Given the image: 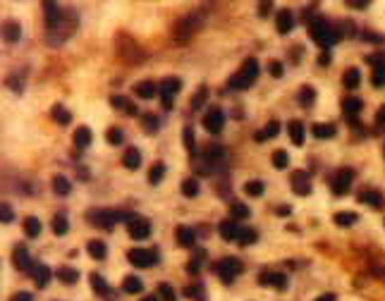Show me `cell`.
<instances>
[{"label": "cell", "instance_id": "obj_1", "mask_svg": "<svg viewBox=\"0 0 385 301\" xmlns=\"http://www.w3.org/2000/svg\"><path fill=\"white\" fill-rule=\"evenodd\" d=\"M309 31H311V39L321 46V48H328V46H332V43L340 41V31L330 24L326 17H316V19H311L309 22Z\"/></svg>", "mask_w": 385, "mask_h": 301}, {"label": "cell", "instance_id": "obj_2", "mask_svg": "<svg viewBox=\"0 0 385 301\" xmlns=\"http://www.w3.org/2000/svg\"><path fill=\"white\" fill-rule=\"evenodd\" d=\"M256 77H259V62H256L254 57H249L247 62L239 67V72L230 79V89H234V91H244V89H249L251 84L256 82Z\"/></svg>", "mask_w": 385, "mask_h": 301}, {"label": "cell", "instance_id": "obj_3", "mask_svg": "<svg viewBox=\"0 0 385 301\" xmlns=\"http://www.w3.org/2000/svg\"><path fill=\"white\" fill-rule=\"evenodd\" d=\"M199 27H201V14L189 12V14H184L182 19H177V24L172 29V36H175L177 41H187V39H192V34Z\"/></svg>", "mask_w": 385, "mask_h": 301}, {"label": "cell", "instance_id": "obj_4", "mask_svg": "<svg viewBox=\"0 0 385 301\" xmlns=\"http://www.w3.org/2000/svg\"><path fill=\"white\" fill-rule=\"evenodd\" d=\"M213 270H216V275H218L222 282H232L234 277L242 273V260L232 258V256L220 258L218 263H213Z\"/></svg>", "mask_w": 385, "mask_h": 301}, {"label": "cell", "instance_id": "obj_5", "mask_svg": "<svg viewBox=\"0 0 385 301\" xmlns=\"http://www.w3.org/2000/svg\"><path fill=\"white\" fill-rule=\"evenodd\" d=\"M352 179H354V170L342 167V170H337V172L332 175L330 187H332V192L337 194V196H342V194H347V189L352 187Z\"/></svg>", "mask_w": 385, "mask_h": 301}, {"label": "cell", "instance_id": "obj_6", "mask_svg": "<svg viewBox=\"0 0 385 301\" xmlns=\"http://www.w3.org/2000/svg\"><path fill=\"white\" fill-rule=\"evenodd\" d=\"M127 258H129L132 265H137V268H151L153 263L158 260V253L151 251V249H132L127 253Z\"/></svg>", "mask_w": 385, "mask_h": 301}, {"label": "cell", "instance_id": "obj_7", "mask_svg": "<svg viewBox=\"0 0 385 301\" xmlns=\"http://www.w3.org/2000/svg\"><path fill=\"white\" fill-rule=\"evenodd\" d=\"M222 124H225V115H222V110L220 108H211L206 112V117H204V127H206L211 134H218L222 132Z\"/></svg>", "mask_w": 385, "mask_h": 301}, {"label": "cell", "instance_id": "obj_8", "mask_svg": "<svg viewBox=\"0 0 385 301\" xmlns=\"http://www.w3.org/2000/svg\"><path fill=\"white\" fill-rule=\"evenodd\" d=\"M149 234H151V222L146 218H134L129 222V237L132 239L141 242V239H149Z\"/></svg>", "mask_w": 385, "mask_h": 301}, {"label": "cell", "instance_id": "obj_9", "mask_svg": "<svg viewBox=\"0 0 385 301\" xmlns=\"http://www.w3.org/2000/svg\"><path fill=\"white\" fill-rule=\"evenodd\" d=\"M289 182H292V189L299 194V196H306V194L311 192V179H309V175L304 170H294Z\"/></svg>", "mask_w": 385, "mask_h": 301}, {"label": "cell", "instance_id": "obj_10", "mask_svg": "<svg viewBox=\"0 0 385 301\" xmlns=\"http://www.w3.org/2000/svg\"><path fill=\"white\" fill-rule=\"evenodd\" d=\"M91 222L98 225V227H103V230H110V227L117 222V215H115V210L101 208V210H94V213H91Z\"/></svg>", "mask_w": 385, "mask_h": 301}, {"label": "cell", "instance_id": "obj_11", "mask_svg": "<svg viewBox=\"0 0 385 301\" xmlns=\"http://www.w3.org/2000/svg\"><path fill=\"white\" fill-rule=\"evenodd\" d=\"M244 227H239V222L237 220H225V222H220V237L225 239V242H237L239 239V234H242Z\"/></svg>", "mask_w": 385, "mask_h": 301}, {"label": "cell", "instance_id": "obj_12", "mask_svg": "<svg viewBox=\"0 0 385 301\" xmlns=\"http://www.w3.org/2000/svg\"><path fill=\"white\" fill-rule=\"evenodd\" d=\"M275 27L280 34H289L292 29H294V17L289 12L287 7H282V10H277V17H275Z\"/></svg>", "mask_w": 385, "mask_h": 301}, {"label": "cell", "instance_id": "obj_13", "mask_svg": "<svg viewBox=\"0 0 385 301\" xmlns=\"http://www.w3.org/2000/svg\"><path fill=\"white\" fill-rule=\"evenodd\" d=\"M261 285H268V287H275V289H285L287 287V275L282 273H263L259 277Z\"/></svg>", "mask_w": 385, "mask_h": 301}, {"label": "cell", "instance_id": "obj_14", "mask_svg": "<svg viewBox=\"0 0 385 301\" xmlns=\"http://www.w3.org/2000/svg\"><path fill=\"white\" fill-rule=\"evenodd\" d=\"M12 260H14V265L19 268V270H34V263H31V258H29V251L24 247H17L14 249V256H12Z\"/></svg>", "mask_w": 385, "mask_h": 301}, {"label": "cell", "instance_id": "obj_15", "mask_svg": "<svg viewBox=\"0 0 385 301\" xmlns=\"http://www.w3.org/2000/svg\"><path fill=\"white\" fill-rule=\"evenodd\" d=\"M179 89H182V79H177V77H167V79L158 86V91H161L163 98H172Z\"/></svg>", "mask_w": 385, "mask_h": 301}, {"label": "cell", "instance_id": "obj_16", "mask_svg": "<svg viewBox=\"0 0 385 301\" xmlns=\"http://www.w3.org/2000/svg\"><path fill=\"white\" fill-rule=\"evenodd\" d=\"M2 36H5V41L7 43H14L22 39V27L14 22V19H7L5 24H2Z\"/></svg>", "mask_w": 385, "mask_h": 301}, {"label": "cell", "instance_id": "obj_17", "mask_svg": "<svg viewBox=\"0 0 385 301\" xmlns=\"http://www.w3.org/2000/svg\"><path fill=\"white\" fill-rule=\"evenodd\" d=\"M31 275H34V282H36L39 287H46V285L51 282V268L43 265V263H36L34 270H31Z\"/></svg>", "mask_w": 385, "mask_h": 301}, {"label": "cell", "instance_id": "obj_18", "mask_svg": "<svg viewBox=\"0 0 385 301\" xmlns=\"http://www.w3.org/2000/svg\"><path fill=\"white\" fill-rule=\"evenodd\" d=\"M287 132H289V139H292V144L294 146H302L304 144V124L299 122V120H292V122L287 124Z\"/></svg>", "mask_w": 385, "mask_h": 301}, {"label": "cell", "instance_id": "obj_19", "mask_svg": "<svg viewBox=\"0 0 385 301\" xmlns=\"http://www.w3.org/2000/svg\"><path fill=\"white\" fill-rule=\"evenodd\" d=\"M359 201H361V203L373 205V208H381V205L385 203L383 196H381V192H373V189H364V192L359 194Z\"/></svg>", "mask_w": 385, "mask_h": 301}, {"label": "cell", "instance_id": "obj_20", "mask_svg": "<svg viewBox=\"0 0 385 301\" xmlns=\"http://www.w3.org/2000/svg\"><path fill=\"white\" fill-rule=\"evenodd\" d=\"M177 242L182 247H194V242H196V232H194L192 227H187V225H179L177 227Z\"/></svg>", "mask_w": 385, "mask_h": 301}, {"label": "cell", "instance_id": "obj_21", "mask_svg": "<svg viewBox=\"0 0 385 301\" xmlns=\"http://www.w3.org/2000/svg\"><path fill=\"white\" fill-rule=\"evenodd\" d=\"M122 165L124 167H129V170H137L139 165H141V153H139V149H127L124 150Z\"/></svg>", "mask_w": 385, "mask_h": 301}, {"label": "cell", "instance_id": "obj_22", "mask_svg": "<svg viewBox=\"0 0 385 301\" xmlns=\"http://www.w3.org/2000/svg\"><path fill=\"white\" fill-rule=\"evenodd\" d=\"M156 91H158V86L153 82H139L137 86H134V94H137L139 98H146V100L156 96Z\"/></svg>", "mask_w": 385, "mask_h": 301}, {"label": "cell", "instance_id": "obj_23", "mask_svg": "<svg viewBox=\"0 0 385 301\" xmlns=\"http://www.w3.org/2000/svg\"><path fill=\"white\" fill-rule=\"evenodd\" d=\"M89 253H91V258H96V260H103L106 258V253H108V247L101 242V239H91L89 242Z\"/></svg>", "mask_w": 385, "mask_h": 301}, {"label": "cell", "instance_id": "obj_24", "mask_svg": "<svg viewBox=\"0 0 385 301\" xmlns=\"http://www.w3.org/2000/svg\"><path fill=\"white\" fill-rule=\"evenodd\" d=\"M122 289L127 292V294H139V292L144 289V282L139 280L137 275H127L124 282H122Z\"/></svg>", "mask_w": 385, "mask_h": 301}, {"label": "cell", "instance_id": "obj_25", "mask_svg": "<svg viewBox=\"0 0 385 301\" xmlns=\"http://www.w3.org/2000/svg\"><path fill=\"white\" fill-rule=\"evenodd\" d=\"M74 144H77L79 149H86V146L91 144V129H89V127H79V129L74 132Z\"/></svg>", "mask_w": 385, "mask_h": 301}, {"label": "cell", "instance_id": "obj_26", "mask_svg": "<svg viewBox=\"0 0 385 301\" xmlns=\"http://www.w3.org/2000/svg\"><path fill=\"white\" fill-rule=\"evenodd\" d=\"M57 280L65 282V285H74V282H79V273L74 268H60L57 270Z\"/></svg>", "mask_w": 385, "mask_h": 301}, {"label": "cell", "instance_id": "obj_27", "mask_svg": "<svg viewBox=\"0 0 385 301\" xmlns=\"http://www.w3.org/2000/svg\"><path fill=\"white\" fill-rule=\"evenodd\" d=\"M361 108H364V103L359 100V98H344L342 103V110L349 115V117H354V115H359L361 112Z\"/></svg>", "mask_w": 385, "mask_h": 301}, {"label": "cell", "instance_id": "obj_28", "mask_svg": "<svg viewBox=\"0 0 385 301\" xmlns=\"http://www.w3.org/2000/svg\"><path fill=\"white\" fill-rule=\"evenodd\" d=\"M342 82H344L347 89H357L359 84H361V74H359V69L357 67L347 69V72H344V77H342Z\"/></svg>", "mask_w": 385, "mask_h": 301}, {"label": "cell", "instance_id": "obj_29", "mask_svg": "<svg viewBox=\"0 0 385 301\" xmlns=\"http://www.w3.org/2000/svg\"><path fill=\"white\" fill-rule=\"evenodd\" d=\"M311 132H314L316 139H332L335 137V127H332V124H314Z\"/></svg>", "mask_w": 385, "mask_h": 301}, {"label": "cell", "instance_id": "obj_30", "mask_svg": "<svg viewBox=\"0 0 385 301\" xmlns=\"http://www.w3.org/2000/svg\"><path fill=\"white\" fill-rule=\"evenodd\" d=\"M24 232H27V237H39V234H41V220L29 215V218L24 220Z\"/></svg>", "mask_w": 385, "mask_h": 301}, {"label": "cell", "instance_id": "obj_31", "mask_svg": "<svg viewBox=\"0 0 385 301\" xmlns=\"http://www.w3.org/2000/svg\"><path fill=\"white\" fill-rule=\"evenodd\" d=\"M110 103L115 105V108H120V110H124V112H129V115H137V105H132L129 100L124 96H112L110 98Z\"/></svg>", "mask_w": 385, "mask_h": 301}, {"label": "cell", "instance_id": "obj_32", "mask_svg": "<svg viewBox=\"0 0 385 301\" xmlns=\"http://www.w3.org/2000/svg\"><path fill=\"white\" fill-rule=\"evenodd\" d=\"M53 189H55V194H60V196H67L69 189H72V184H69V179H67V177L57 175V177L53 179Z\"/></svg>", "mask_w": 385, "mask_h": 301}, {"label": "cell", "instance_id": "obj_33", "mask_svg": "<svg viewBox=\"0 0 385 301\" xmlns=\"http://www.w3.org/2000/svg\"><path fill=\"white\" fill-rule=\"evenodd\" d=\"M277 132H280V124L275 122H268L266 124V129H263V132H259V134H256V141H266V139H273V137H277Z\"/></svg>", "mask_w": 385, "mask_h": 301}, {"label": "cell", "instance_id": "obj_34", "mask_svg": "<svg viewBox=\"0 0 385 301\" xmlns=\"http://www.w3.org/2000/svg\"><path fill=\"white\" fill-rule=\"evenodd\" d=\"M53 120L60 124H69L72 122V115H69L67 108H62V105H55L53 108Z\"/></svg>", "mask_w": 385, "mask_h": 301}, {"label": "cell", "instance_id": "obj_35", "mask_svg": "<svg viewBox=\"0 0 385 301\" xmlns=\"http://www.w3.org/2000/svg\"><path fill=\"white\" fill-rule=\"evenodd\" d=\"M89 280H91V287L96 289L98 294H103V297L108 294V282H106V280H103V277H101L98 273H91V277H89Z\"/></svg>", "mask_w": 385, "mask_h": 301}, {"label": "cell", "instance_id": "obj_36", "mask_svg": "<svg viewBox=\"0 0 385 301\" xmlns=\"http://www.w3.org/2000/svg\"><path fill=\"white\" fill-rule=\"evenodd\" d=\"M182 194H184V196H189V199H194V196L199 194V182H196L194 177L184 179V182H182Z\"/></svg>", "mask_w": 385, "mask_h": 301}, {"label": "cell", "instance_id": "obj_37", "mask_svg": "<svg viewBox=\"0 0 385 301\" xmlns=\"http://www.w3.org/2000/svg\"><path fill=\"white\" fill-rule=\"evenodd\" d=\"M299 100H302V105H304V108L314 105V100H316V91H314L311 86H304L302 91H299Z\"/></svg>", "mask_w": 385, "mask_h": 301}, {"label": "cell", "instance_id": "obj_38", "mask_svg": "<svg viewBox=\"0 0 385 301\" xmlns=\"http://www.w3.org/2000/svg\"><path fill=\"white\" fill-rule=\"evenodd\" d=\"M69 225H67V218L65 215H55L53 218V232L57 234V237H62V234H67Z\"/></svg>", "mask_w": 385, "mask_h": 301}, {"label": "cell", "instance_id": "obj_39", "mask_svg": "<svg viewBox=\"0 0 385 301\" xmlns=\"http://www.w3.org/2000/svg\"><path fill=\"white\" fill-rule=\"evenodd\" d=\"M256 239H259V232H256V230H249V227H244V230H242V234H239V239H237V242H239L242 247H249V244H254Z\"/></svg>", "mask_w": 385, "mask_h": 301}, {"label": "cell", "instance_id": "obj_40", "mask_svg": "<svg viewBox=\"0 0 385 301\" xmlns=\"http://www.w3.org/2000/svg\"><path fill=\"white\" fill-rule=\"evenodd\" d=\"M273 165L277 167V170H285V167L289 165V155H287V153H285L282 149H277V150L273 153Z\"/></svg>", "mask_w": 385, "mask_h": 301}, {"label": "cell", "instance_id": "obj_41", "mask_svg": "<svg viewBox=\"0 0 385 301\" xmlns=\"http://www.w3.org/2000/svg\"><path fill=\"white\" fill-rule=\"evenodd\" d=\"M244 194H247V196H261L263 194V182H259V179L247 182V184H244Z\"/></svg>", "mask_w": 385, "mask_h": 301}, {"label": "cell", "instance_id": "obj_42", "mask_svg": "<svg viewBox=\"0 0 385 301\" xmlns=\"http://www.w3.org/2000/svg\"><path fill=\"white\" fill-rule=\"evenodd\" d=\"M158 294H161V299L163 301H175L177 299V294H175L172 285H167V282H161V285H158Z\"/></svg>", "mask_w": 385, "mask_h": 301}, {"label": "cell", "instance_id": "obj_43", "mask_svg": "<svg viewBox=\"0 0 385 301\" xmlns=\"http://www.w3.org/2000/svg\"><path fill=\"white\" fill-rule=\"evenodd\" d=\"M354 222H357V213H337L335 215V225H340V227H349Z\"/></svg>", "mask_w": 385, "mask_h": 301}, {"label": "cell", "instance_id": "obj_44", "mask_svg": "<svg viewBox=\"0 0 385 301\" xmlns=\"http://www.w3.org/2000/svg\"><path fill=\"white\" fill-rule=\"evenodd\" d=\"M163 175H165V165L163 163H156L151 167V172H149V182H151V184H158V182L163 179Z\"/></svg>", "mask_w": 385, "mask_h": 301}, {"label": "cell", "instance_id": "obj_45", "mask_svg": "<svg viewBox=\"0 0 385 301\" xmlns=\"http://www.w3.org/2000/svg\"><path fill=\"white\" fill-rule=\"evenodd\" d=\"M158 127H161V122H158V117H156L153 112H146V115H144V129H146L149 134H153V132H156Z\"/></svg>", "mask_w": 385, "mask_h": 301}, {"label": "cell", "instance_id": "obj_46", "mask_svg": "<svg viewBox=\"0 0 385 301\" xmlns=\"http://www.w3.org/2000/svg\"><path fill=\"white\" fill-rule=\"evenodd\" d=\"M106 139H108V144H112V146H117V144H122V129H117V127H110L108 134H106Z\"/></svg>", "mask_w": 385, "mask_h": 301}, {"label": "cell", "instance_id": "obj_47", "mask_svg": "<svg viewBox=\"0 0 385 301\" xmlns=\"http://www.w3.org/2000/svg\"><path fill=\"white\" fill-rule=\"evenodd\" d=\"M206 98H208V89H206V86H201V89H199V94L192 98V108L199 110L204 103H206Z\"/></svg>", "mask_w": 385, "mask_h": 301}, {"label": "cell", "instance_id": "obj_48", "mask_svg": "<svg viewBox=\"0 0 385 301\" xmlns=\"http://www.w3.org/2000/svg\"><path fill=\"white\" fill-rule=\"evenodd\" d=\"M249 218V208L244 203H232V220H244Z\"/></svg>", "mask_w": 385, "mask_h": 301}, {"label": "cell", "instance_id": "obj_49", "mask_svg": "<svg viewBox=\"0 0 385 301\" xmlns=\"http://www.w3.org/2000/svg\"><path fill=\"white\" fill-rule=\"evenodd\" d=\"M184 146H187L189 153H194V149H196V139H194V129H192V127H184Z\"/></svg>", "mask_w": 385, "mask_h": 301}, {"label": "cell", "instance_id": "obj_50", "mask_svg": "<svg viewBox=\"0 0 385 301\" xmlns=\"http://www.w3.org/2000/svg\"><path fill=\"white\" fill-rule=\"evenodd\" d=\"M373 86H385V65L381 67H373Z\"/></svg>", "mask_w": 385, "mask_h": 301}, {"label": "cell", "instance_id": "obj_51", "mask_svg": "<svg viewBox=\"0 0 385 301\" xmlns=\"http://www.w3.org/2000/svg\"><path fill=\"white\" fill-rule=\"evenodd\" d=\"M0 218H2V222H12L14 213H12V208H10V203H2V208H0Z\"/></svg>", "mask_w": 385, "mask_h": 301}, {"label": "cell", "instance_id": "obj_52", "mask_svg": "<svg viewBox=\"0 0 385 301\" xmlns=\"http://www.w3.org/2000/svg\"><path fill=\"white\" fill-rule=\"evenodd\" d=\"M268 72H271L273 77H282V72H285V69H282V62H277V60H273V62L268 65Z\"/></svg>", "mask_w": 385, "mask_h": 301}, {"label": "cell", "instance_id": "obj_53", "mask_svg": "<svg viewBox=\"0 0 385 301\" xmlns=\"http://www.w3.org/2000/svg\"><path fill=\"white\" fill-rule=\"evenodd\" d=\"M187 294H189L192 299L204 301V287H201V285H196V287H189V289H187Z\"/></svg>", "mask_w": 385, "mask_h": 301}, {"label": "cell", "instance_id": "obj_54", "mask_svg": "<svg viewBox=\"0 0 385 301\" xmlns=\"http://www.w3.org/2000/svg\"><path fill=\"white\" fill-rule=\"evenodd\" d=\"M369 62H371L373 67H381V65H385V55H383V53L369 55Z\"/></svg>", "mask_w": 385, "mask_h": 301}, {"label": "cell", "instance_id": "obj_55", "mask_svg": "<svg viewBox=\"0 0 385 301\" xmlns=\"http://www.w3.org/2000/svg\"><path fill=\"white\" fill-rule=\"evenodd\" d=\"M31 299H34V297H31L29 292H17V294L10 297V301H31Z\"/></svg>", "mask_w": 385, "mask_h": 301}, {"label": "cell", "instance_id": "obj_56", "mask_svg": "<svg viewBox=\"0 0 385 301\" xmlns=\"http://www.w3.org/2000/svg\"><path fill=\"white\" fill-rule=\"evenodd\" d=\"M347 5H349V7H357V10H361V7H369V2H364V0H347Z\"/></svg>", "mask_w": 385, "mask_h": 301}, {"label": "cell", "instance_id": "obj_57", "mask_svg": "<svg viewBox=\"0 0 385 301\" xmlns=\"http://www.w3.org/2000/svg\"><path fill=\"white\" fill-rule=\"evenodd\" d=\"M330 60H332L330 53H321V55H318V62H321V65H330Z\"/></svg>", "mask_w": 385, "mask_h": 301}, {"label": "cell", "instance_id": "obj_58", "mask_svg": "<svg viewBox=\"0 0 385 301\" xmlns=\"http://www.w3.org/2000/svg\"><path fill=\"white\" fill-rule=\"evenodd\" d=\"M314 301H335V294H321V297Z\"/></svg>", "mask_w": 385, "mask_h": 301}, {"label": "cell", "instance_id": "obj_59", "mask_svg": "<svg viewBox=\"0 0 385 301\" xmlns=\"http://www.w3.org/2000/svg\"><path fill=\"white\" fill-rule=\"evenodd\" d=\"M277 213H280V215H289V213H292V208H289V205H280V208H277Z\"/></svg>", "mask_w": 385, "mask_h": 301}, {"label": "cell", "instance_id": "obj_60", "mask_svg": "<svg viewBox=\"0 0 385 301\" xmlns=\"http://www.w3.org/2000/svg\"><path fill=\"white\" fill-rule=\"evenodd\" d=\"M378 122H381V124L385 127V105H383L381 110H378Z\"/></svg>", "mask_w": 385, "mask_h": 301}, {"label": "cell", "instance_id": "obj_61", "mask_svg": "<svg viewBox=\"0 0 385 301\" xmlns=\"http://www.w3.org/2000/svg\"><path fill=\"white\" fill-rule=\"evenodd\" d=\"M271 7H273V2H263V5H261V14H268Z\"/></svg>", "mask_w": 385, "mask_h": 301}, {"label": "cell", "instance_id": "obj_62", "mask_svg": "<svg viewBox=\"0 0 385 301\" xmlns=\"http://www.w3.org/2000/svg\"><path fill=\"white\" fill-rule=\"evenodd\" d=\"M141 301H158V297H156V294H153V297H144Z\"/></svg>", "mask_w": 385, "mask_h": 301}]
</instances>
